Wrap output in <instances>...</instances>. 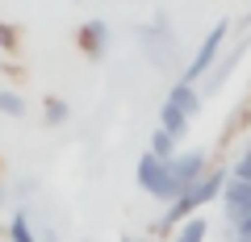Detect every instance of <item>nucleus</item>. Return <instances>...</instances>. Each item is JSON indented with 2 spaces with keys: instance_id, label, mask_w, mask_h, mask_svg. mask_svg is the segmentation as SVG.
I'll use <instances>...</instances> for the list:
<instances>
[{
  "instance_id": "obj_1",
  "label": "nucleus",
  "mask_w": 251,
  "mask_h": 242,
  "mask_svg": "<svg viewBox=\"0 0 251 242\" xmlns=\"http://www.w3.org/2000/svg\"><path fill=\"white\" fill-rule=\"evenodd\" d=\"M134 179H138V188L147 192L151 200H159V205H172V200L180 197V179L176 171H172V159H159V154H138V167H134Z\"/></svg>"
},
{
  "instance_id": "obj_2",
  "label": "nucleus",
  "mask_w": 251,
  "mask_h": 242,
  "mask_svg": "<svg viewBox=\"0 0 251 242\" xmlns=\"http://www.w3.org/2000/svg\"><path fill=\"white\" fill-rule=\"evenodd\" d=\"M226 34H230V21H214V29H209L205 38H201V46H197V54H193V63L184 67V75L180 80L184 84H197V80H205L209 75V67H214V59H218V50H222V42H226Z\"/></svg>"
},
{
  "instance_id": "obj_3",
  "label": "nucleus",
  "mask_w": 251,
  "mask_h": 242,
  "mask_svg": "<svg viewBox=\"0 0 251 242\" xmlns=\"http://www.w3.org/2000/svg\"><path fill=\"white\" fill-rule=\"evenodd\" d=\"M214 167V163H209V151L205 146H193V151H176V159H172V171H176V179H180V188H193V184H197L201 176H205V171Z\"/></svg>"
},
{
  "instance_id": "obj_4",
  "label": "nucleus",
  "mask_w": 251,
  "mask_h": 242,
  "mask_svg": "<svg viewBox=\"0 0 251 242\" xmlns=\"http://www.w3.org/2000/svg\"><path fill=\"white\" fill-rule=\"evenodd\" d=\"M251 213V179H226V188H222V217L226 225L243 221V217Z\"/></svg>"
},
{
  "instance_id": "obj_5",
  "label": "nucleus",
  "mask_w": 251,
  "mask_h": 242,
  "mask_svg": "<svg viewBox=\"0 0 251 242\" xmlns=\"http://www.w3.org/2000/svg\"><path fill=\"white\" fill-rule=\"evenodd\" d=\"M226 179H230V167H209L205 176L188 188V197H193V205H209V200H222V188H226Z\"/></svg>"
},
{
  "instance_id": "obj_6",
  "label": "nucleus",
  "mask_w": 251,
  "mask_h": 242,
  "mask_svg": "<svg viewBox=\"0 0 251 242\" xmlns=\"http://www.w3.org/2000/svg\"><path fill=\"white\" fill-rule=\"evenodd\" d=\"M75 42H80V50L88 54V59H100V54L109 50V25L105 21H84L80 25V34H75Z\"/></svg>"
},
{
  "instance_id": "obj_7",
  "label": "nucleus",
  "mask_w": 251,
  "mask_h": 242,
  "mask_svg": "<svg viewBox=\"0 0 251 242\" xmlns=\"http://www.w3.org/2000/svg\"><path fill=\"white\" fill-rule=\"evenodd\" d=\"M247 50H251V34H243V38H239V46H234V50L226 54L222 63H218V71L205 80V88H201V92H218V88H222V84H226V75H234V67L243 63V54H247Z\"/></svg>"
},
{
  "instance_id": "obj_8",
  "label": "nucleus",
  "mask_w": 251,
  "mask_h": 242,
  "mask_svg": "<svg viewBox=\"0 0 251 242\" xmlns=\"http://www.w3.org/2000/svg\"><path fill=\"white\" fill-rule=\"evenodd\" d=\"M163 100L180 105V109H184L188 117H201V105H205V92H201L197 84H184V80H176V84H172V92H168Z\"/></svg>"
},
{
  "instance_id": "obj_9",
  "label": "nucleus",
  "mask_w": 251,
  "mask_h": 242,
  "mask_svg": "<svg viewBox=\"0 0 251 242\" xmlns=\"http://www.w3.org/2000/svg\"><path fill=\"white\" fill-rule=\"evenodd\" d=\"M159 126L168 130V134L184 138V134H188V126H193V117H188V113H184L180 105H172V100H163V105H159Z\"/></svg>"
},
{
  "instance_id": "obj_10",
  "label": "nucleus",
  "mask_w": 251,
  "mask_h": 242,
  "mask_svg": "<svg viewBox=\"0 0 251 242\" xmlns=\"http://www.w3.org/2000/svg\"><path fill=\"white\" fill-rule=\"evenodd\" d=\"M205 234H209V221L201 213H193V217H184V221L176 225L172 242H205Z\"/></svg>"
},
{
  "instance_id": "obj_11",
  "label": "nucleus",
  "mask_w": 251,
  "mask_h": 242,
  "mask_svg": "<svg viewBox=\"0 0 251 242\" xmlns=\"http://www.w3.org/2000/svg\"><path fill=\"white\" fill-rule=\"evenodd\" d=\"M176 142H180L176 134H168L163 126H155V134H151V146H147V151H151V154H159V159H176Z\"/></svg>"
},
{
  "instance_id": "obj_12",
  "label": "nucleus",
  "mask_w": 251,
  "mask_h": 242,
  "mask_svg": "<svg viewBox=\"0 0 251 242\" xmlns=\"http://www.w3.org/2000/svg\"><path fill=\"white\" fill-rule=\"evenodd\" d=\"M9 238H13V242H38L34 225H29V209H17V213H13V225H9Z\"/></svg>"
},
{
  "instance_id": "obj_13",
  "label": "nucleus",
  "mask_w": 251,
  "mask_h": 242,
  "mask_svg": "<svg viewBox=\"0 0 251 242\" xmlns=\"http://www.w3.org/2000/svg\"><path fill=\"white\" fill-rule=\"evenodd\" d=\"M67 117H72L67 100H59V96H46V100H42V121H46V126H63Z\"/></svg>"
},
{
  "instance_id": "obj_14",
  "label": "nucleus",
  "mask_w": 251,
  "mask_h": 242,
  "mask_svg": "<svg viewBox=\"0 0 251 242\" xmlns=\"http://www.w3.org/2000/svg\"><path fill=\"white\" fill-rule=\"evenodd\" d=\"M0 113H4V117H25V113H29V105H25V96H21V92L0 88Z\"/></svg>"
},
{
  "instance_id": "obj_15",
  "label": "nucleus",
  "mask_w": 251,
  "mask_h": 242,
  "mask_svg": "<svg viewBox=\"0 0 251 242\" xmlns=\"http://www.w3.org/2000/svg\"><path fill=\"white\" fill-rule=\"evenodd\" d=\"M0 50L4 54H17L21 50V29L13 21H0Z\"/></svg>"
},
{
  "instance_id": "obj_16",
  "label": "nucleus",
  "mask_w": 251,
  "mask_h": 242,
  "mask_svg": "<svg viewBox=\"0 0 251 242\" xmlns=\"http://www.w3.org/2000/svg\"><path fill=\"white\" fill-rule=\"evenodd\" d=\"M230 176H234V179H251V142L243 146V154L230 163Z\"/></svg>"
},
{
  "instance_id": "obj_17",
  "label": "nucleus",
  "mask_w": 251,
  "mask_h": 242,
  "mask_svg": "<svg viewBox=\"0 0 251 242\" xmlns=\"http://www.w3.org/2000/svg\"><path fill=\"white\" fill-rule=\"evenodd\" d=\"M247 234H251V213L243 217V221H234V225H230V238H247Z\"/></svg>"
},
{
  "instance_id": "obj_18",
  "label": "nucleus",
  "mask_w": 251,
  "mask_h": 242,
  "mask_svg": "<svg viewBox=\"0 0 251 242\" xmlns=\"http://www.w3.org/2000/svg\"><path fill=\"white\" fill-rule=\"evenodd\" d=\"M122 242H143V238H130V234H126V238H122Z\"/></svg>"
},
{
  "instance_id": "obj_19",
  "label": "nucleus",
  "mask_w": 251,
  "mask_h": 242,
  "mask_svg": "<svg viewBox=\"0 0 251 242\" xmlns=\"http://www.w3.org/2000/svg\"><path fill=\"white\" fill-rule=\"evenodd\" d=\"M0 205H4V188H0Z\"/></svg>"
},
{
  "instance_id": "obj_20",
  "label": "nucleus",
  "mask_w": 251,
  "mask_h": 242,
  "mask_svg": "<svg viewBox=\"0 0 251 242\" xmlns=\"http://www.w3.org/2000/svg\"><path fill=\"white\" fill-rule=\"evenodd\" d=\"M243 25H251V13H247V21H243Z\"/></svg>"
}]
</instances>
